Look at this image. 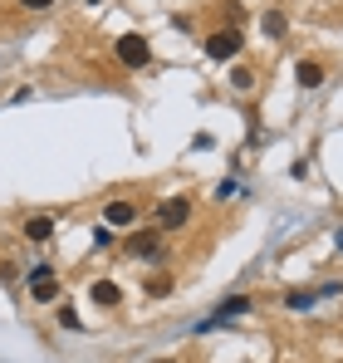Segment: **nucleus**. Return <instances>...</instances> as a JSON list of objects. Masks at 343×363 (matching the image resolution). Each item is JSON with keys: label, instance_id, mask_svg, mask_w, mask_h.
Segmentation results:
<instances>
[{"label": "nucleus", "instance_id": "ddd939ff", "mask_svg": "<svg viewBox=\"0 0 343 363\" xmlns=\"http://www.w3.org/2000/svg\"><path fill=\"white\" fill-rule=\"evenodd\" d=\"M285 304H289V309H309V304H314V290H289Z\"/></svg>", "mask_w": 343, "mask_h": 363}, {"label": "nucleus", "instance_id": "f8f14e48", "mask_svg": "<svg viewBox=\"0 0 343 363\" xmlns=\"http://www.w3.org/2000/svg\"><path fill=\"white\" fill-rule=\"evenodd\" d=\"M59 324H64L69 334H79V329H84V319H79V309H74V304H59Z\"/></svg>", "mask_w": 343, "mask_h": 363}, {"label": "nucleus", "instance_id": "7ed1b4c3", "mask_svg": "<svg viewBox=\"0 0 343 363\" xmlns=\"http://www.w3.org/2000/svg\"><path fill=\"white\" fill-rule=\"evenodd\" d=\"M191 221V196H167V201H157V226L162 231H176V226H186Z\"/></svg>", "mask_w": 343, "mask_h": 363}, {"label": "nucleus", "instance_id": "f03ea898", "mask_svg": "<svg viewBox=\"0 0 343 363\" xmlns=\"http://www.w3.org/2000/svg\"><path fill=\"white\" fill-rule=\"evenodd\" d=\"M201 50H206V60H216V64L235 60V55H240V30H216V35H206Z\"/></svg>", "mask_w": 343, "mask_h": 363}, {"label": "nucleus", "instance_id": "0eeeda50", "mask_svg": "<svg viewBox=\"0 0 343 363\" xmlns=\"http://www.w3.org/2000/svg\"><path fill=\"white\" fill-rule=\"evenodd\" d=\"M89 300L99 304V309H118L123 304V290H118V280H94L89 285Z\"/></svg>", "mask_w": 343, "mask_h": 363}, {"label": "nucleus", "instance_id": "f257e3e1", "mask_svg": "<svg viewBox=\"0 0 343 363\" xmlns=\"http://www.w3.org/2000/svg\"><path fill=\"white\" fill-rule=\"evenodd\" d=\"M113 50H118V64H128V69H147V64H152V45H147V35H123Z\"/></svg>", "mask_w": 343, "mask_h": 363}, {"label": "nucleus", "instance_id": "20e7f679", "mask_svg": "<svg viewBox=\"0 0 343 363\" xmlns=\"http://www.w3.org/2000/svg\"><path fill=\"white\" fill-rule=\"evenodd\" d=\"M123 250L133 255V260H157L162 255V231L152 226V231H133L128 241H123Z\"/></svg>", "mask_w": 343, "mask_h": 363}, {"label": "nucleus", "instance_id": "a211bd4d", "mask_svg": "<svg viewBox=\"0 0 343 363\" xmlns=\"http://www.w3.org/2000/svg\"><path fill=\"white\" fill-rule=\"evenodd\" d=\"M339 250H343V231H339Z\"/></svg>", "mask_w": 343, "mask_h": 363}, {"label": "nucleus", "instance_id": "4468645a", "mask_svg": "<svg viewBox=\"0 0 343 363\" xmlns=\"http://www.w3.org/2000/svg\"><path fill=\"white\" fill-rule=\"evenodd\" d=\"M265 35H275V40L285 35V15H280V10H270V15H265Z\"/></svg>", "mask_w": 343, "mask_h": 363}, {"label": "nucleus", "instance_id": "9d476101", "mask_svg": "<svg viewBox=\"0 0 343 363\" xmlns=\"http://www.w3.org/2000/svg\"><path fill=\"white\" fill-rule=\"evenodd\" d=\"M172 285H176V280H172L167 270H162V275H152V280H147L142 290H147V300H167V295H172Z\"/></svg>", "mask_w": 343, "mask_h": 363}, {"label": "nucleus", "instance_id": "2eb2a0df", "mask_svg": "<svg viewBox=\"0 0 343 363\" xmlns=\"http://www.w3.org/2000/svg\"><path fill=\"white\" fill-rule=\"evenodd\" d=\"M94 245L108 250V245H113V226H99V231H94Z\"/></svg>", "mask_w": 343, "mask_h": 363}, {"label": "nucleus", "instance_id": "dca6fc26", "mask_svg": "<svg viewBox=\"0 0 343 363\" xmlns=\"http://www.w3.org/2000/svg\"><path fill=\"white\" fill-rule=\"evenodd\" d=\"M25 10H55V0H20Z\"/></svg>", "mask_w": 343, "mask_h": 363}, {"label": "nucleus", "instance_id": "1a4fd4ad", "mask_svg": "<svg viewBox=\"0 0 343 363\" xmlns=\"http://www.w3.org/2000/svg\"><path fill=\"white\" fill-rule=\"evenodd\" d=\"M25 236H30V241H50V236H55V221H50V216H30V221H25Z\"/></svg>", "mask_w": 343, "mask_h": 363}, {"label": "nucleus", "instance_id": "39448f33", "mask_svg": "<svg viewBox=\"0 0 343 363\" xmlns=\"http://www.w3.org/2000/svg\"><path fill=\"white\" fill-rule=\"evenodd\" d=\"M30 295H35L40 304H55L59 295H64V285H59V275L50 270V265H35V270H30Z\"/></svg>", "mask_w": 343, "mask_h": 363}, {"label": "nucleus", "instance_id": "9b49d317", "mask_svg": "<svg viewBox=\"0 0 343 363\" xmlns=\"http://www.w3.org/2000/svg\"><path fill=\"white\" fill-rule=\"evenodd\" d=\"M230 89L250 94V89H255V69H245V64H240V69H230Z\"/></svg>", "mask_w": 343, "mask_h": 363}, {"label": "nucleus", "instance_id": "f3484780", "mask_svg": "<svg viewBox=\"0 0 343 363\" xmlns=\"http://www.w3.org/2000/svg\"><path fill=\"white\" fill-rule=\"evenodd\" d=\"M152 363H181V359H152Z\"/></svg>", "mask_w": 343, "mask_h": 363}, {"label": "nucleus", "instance_id": "6e6552de", "mask_svg": "<svg viewBox=\"0 0 343 363\" xmlns=\"http://www.w3.org/2000/svg\"><path fill=\"white\" fill-rule=\"evenodd\" d=\"M294 84H299V89H319V84H324V64L319 60H299L294 64Z\"/></svg>", "mask_w": 343, "mask_h": 363}, {"label": "nucleus", "instance_id": "423d86ee", "mask_svg": "<svg viewBox=\"0 0 343 363\" xmlns=\"http://www.w3.org/2000/svg\"><path fill=\"white\" fill-rule=\"evenodd\" d=\"M133 221H137V201H133V196H113V201L103 206V226L123 231V226H133Z\"/></svg>", "mask_w": 343, "mask_h": 363}]
</instances>
